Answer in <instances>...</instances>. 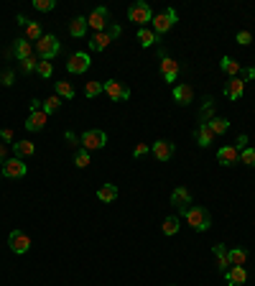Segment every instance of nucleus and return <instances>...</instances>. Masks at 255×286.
I'll return each mask as SVG.
<instances>
[{
	"label": "nucleus",
	"mask_w": 255,
	"mask_h": 286,
	"mask_svg": "<svg viewBox=\"0 0 255 286\" xmlns=\"http://www.w3.org/2000/svg\"><path fill=\"white\" fill-rule=\"evenodd\" d=\"M107 21H110V11H107V8H95V11H92V16L87 18L90 29H95L97 34H102V31H105Z\"/></svg>",
	"instance_id": "9d476101"
},
{
	"label": "nucleus",
	"mask_w": 255,
	"mask_h": 286,
	"mask_svg": "<svg viewBox=\"0 0 255 286\" xmlns=\"http://www.w3.org/2000/svg\"><path fill=\"white\" fill-rule=\"evenodd\" d=\"M56 95L59 97H67V100H72L74 97V87H72V82H56Z\"/></svg>",
	"instance_id": "473e14b6"
},
{
	"label": "nucleus",
	"mask_w": 255,
	"mask_h": 286,
	"mask_svg": "<svg viewBox=\"0 0 255 286\" xmlns=\"http://www.w3.org/2000/svg\"><path fill=\"white\" fill-rule=\"evenodd\" d=\"M161 230H163V235H176L179 232V217H166Z\"/></svg>",
	"instance_id": "72a5a7b5"
},
{
	"label": "nucleus",
	"mask_w": 255,
	"mask_h": 286,
	"mask_svg": "<svg viewBox=\"0 0 255 286\" xmlns=\"http://www.w3.org/2000/svg\"><path fill=\"white\" fill-rule=\"evenodd\" d=\"M174 26H176V11H174V8H166L163 13L153 16V34H156L158 39H161L163 34H168Z\"/></svg>",
	"instance_id": "7ed1b4c3"
},
{
	"label": "nucleus",
	"mask_w": 255,
	"mask_h": 286,
	"mask_svg": "<svg viewBox=\"0 0 255 286\" xmlns=\"http://www.w3.org/2000/svg\"><path fill=\"white\" fill-rule=\"evenodd\" d=\"M209 131H212V136H222L227 128H230V120H224V118H212L209 123Z\"/></svg>",
	"instance_id": "cd10ccee"
},
{
	"label": "nucleus",
	"mask_w": 255,
	"mask_h": 286,
	"mask_svg": "<svg viewBox=\"0 0 255 286\" xmlns=\"http://www.w3.org/2000/svg\"><path fill=\"white\" fill-rule=\"evenodd\" d=\"M171 204L176 207V210H186L189 204H191V194H189V189H184V187H176L174 192H171Z\"/></svg>",
	"instance_id": "4468645a"
},
{
	"label": "nucleus",
	"mask_w": 255,
	"mask_h": 286,
	"mask_svg": "<svg viewBox=\"0 0 255 286\" xmlns=\"http://www.w3.org/2000/svg\"><path fill=\"white\" fill-rule=\"evenodd\" d=\"M240 74H242V80H255V67H245V69H240Z\"/></svg>",
	"instance_id": "49530a36"
},
{
	"label": "nucleus",
	"mask_w": 255,
	"mask_h": 286,
	"mask_svg": "<svg viewBox=\"0 0 255 286\" xmlns=\"http://www.w3.org/2000/svg\"><path fill=\"white\" fill-rule=\"evenodd\" d=\"M0 179H3V171H0Z\"/></svg>",
	"instance_id": "864d4df0"
},
{
	"label": "nucleus",
	"mask_w": 255,
	"mask_h": 286,
	"mask_svg": "<svg viewBox=\"0 0 255 286\" xmlns=\"http://www.w3.org/2000/svg\"><path fill=\"white\" fill-rule=\"evenodd\" d=\"M146 153H148V143H138V146H135V151H133V156H135V159H140V156H146Z\"/></svg>",
	"instance_id": "a18cd8bd"
},
{
	"label": "nucleus",
	"mask_w": 255,
	"mask_h": 286,
	"mask_svg": "<svg viewBox=\"0 0 255 286\" xmlns=\"http://www.w3.org/2000/svg\"><path fill=\"white\" fill-rule=\"evenodd\" d=\"M59 108H62V97H59V95H51V97H46V102H41V110H44L46 115L56 113Z\"/></svg>",
	"instance_id": "c756f323"
},
{
	"label": "nucleus",
	"mask_w": 255,
	"mask_h": 286,
	"mask_svg": "<svg viewBox=\"0 0 255 286\" xmlns=\"http://www.w3.org/2000/svg\"><path fill=\"white\" fill-rule=\"evenodd\" d=\"M184 217H186V222H189L196 232H204V230H209V225H212V217H209V212H207L204 207H186V210H184Z\"/></svg>",
	"instance_id": "f257e3e1"
},
{
	"label": "nucleus",
	"mask_w": 255,
	"mask_h": 286,
	"mask_svg": "<svg viewBox=\"0 0 255 286\" xmlns=\"http://www.w3.org/2000/svg\"><path fill=\"white\" fill-rule=\"evenodd\" d=\"M102 87H105L107 97H110V100H115V102H120V100H130V90H128V87H123V85H120V82H115V80H107Z\"/></svg>",
	"instance_id": "1a4fd4ad"
},
{
	"label": "nucleus",
	"mask_w": 255,
	"mask_h": 286,
	"mask_svg": "<svg viewBox=\"0 0 255 286\" xmlns=\"http://www.w3.org/2000/svg\"><path fill=\"white\" fill-rule=\"evenodd\" d=\"M0 141H3V143H13V131L3 128V131H0Z\"/></svg>",
	"instance_id": "c03bdc74"
},
{
	"label": "nucleus",
	"mask_w": 255,
	"mask_h": 286,
	"mask_svg": "<svg viewBox=\"0 0 255 286\" xmlns=\"http://www.w3.org/2000/svg\"><path fill=\"white\" fill-rule=\"evenodd\" d=\"M8 159H6V143H0V164H6Z\"/></svg>",
	"instance_id": "3c124183"
},
{
	"label": "nucleus",
	"mask_w": 255,
	"mask_h": 286,
	"mask_svg": "<svg viewBox=\"0 0 255 286\" xmlns=\"http://www.w3.org/2000/svg\"><path fill=\"white\" fill-rule=\"evenodd\" d=\"M36 67H39V62H36L34 57H29L26 62H21V69H23L26 74H31V72H36Z\"/></svg>",
	"instance_id": "ea45409f"
},
{
	"label": "nucleus",
	"mask_w": 255,
	"mask_h": 286,
	"mask_svg": "<svg viewBox=\"0 0 255 286\" xmlns=\"http://www.w3.org/2000/svg\"><path fill=\"white\" fill-rule=\"evenodd\" d=\"M74 166H79V169H87L90 166V151H77L74 153Z\"/></svg>",
	"instance_id": "f704fd0d"
},
{
	"label": "nucleus",
	"mask_w": 255,
	"mask_h": 286,
	"mask_svg": "<svg viewBox=\"0 0 255 286\" xmlns=\"http://www.w3.org/2000/svg\"><path fill=\"white\" fill-rule=\"evenodd\" d=\"M34 151H36L34 141H18V143H13V153H16V159H23V156H34Z\"/></svg>",
	"instance_id": "b1692460"
},
{
	"label": "nucleus",
	"mask_w": 255,
	"mask_h": 286,
	"mask_svg": "<svg viewBox=\"0 0 255 286\" xmlns=\"http://www.w3.org/2000/svg\"><path fill=\"white\" fill-rule=\"evenodd\" d=\"M36 72H39V77H44V80H49L51 74H54V67H51V62H39V67H36Z\"/></svg>",
	"instance_id": "c9c22d12"
},
{
	"label": "nucleus",
	"mask_w": 255,
	"mask_h": 286,
	"mask_svg": "<svg viewBox=\"0 0 255 286\" xmlns=\"http://www.w3.org/2000/svg\"><path fill=\"white\" fill-rule=\"evenodd\" d=\"M64 141H67V146H69V148H74L77 143H82V138H79L74 131H67V133H64Z\"/></svg>",
	"instance_id": "a19ab883"
},
{
	"label": "nucleus",
	"mask_w": 255,
	"mask_h": 286,
	"mask_svg": "<svg viewBox=\"0 0 255 286\" xmlns=\"http://www.w3.org/2000/svg\"><path fill=\"white\" fill-rule=\"evenodd\" d=\"M8 245H11L13 253L23 255V253H29V248H31V238H29L23 230H13V232L8 235Z\"/></svg>",
	"instance_id": "0eeeda50"
},
{
	"label": "nucleus",
	"mask_w": 255,
	"mask_h": 286,
	"mask_svg": "<svg viewBox=\"0 0 255 286\" xmlns=\"http://www.w3.org/2000/svg\"><path fill=\"white\" fill-rule=\"evenodd\" d=\"M130 21L135 23V26H146V23H153V11L146 6V3H133L130 6Z\"/></svg>",
	"instance_id": "39448f33"
},
{
	"label": "nucleus",
	"mask_w": 255,
	"mask_h": 286,
	"mask_svg": "<svg viewBox=\"0 0 255 286\" xmlns=\"http://www.w3.org/2000/svg\"><path fill=\"white\" fill-rule=\"evenodd\" d=\"M212 115H214V100L207 97V100H204V108H202V113H199V125H207V123L212 120Z\"/></svg>",
	"instance_id": "bb28decb"
},
{
	"label": "nucleus",
	"mask_w": 255,
	"mask_h": 286,
	"mask_svg": "<svg viewBox=\"0 0 255 286\" xmlns=\"http://www.w3.org/2000/svg\"><path fill=\"white\" fill-rule=\"evenodd\" d=\"M242 90H245V82L237 80V77H230V82L224 85V97H230V100H240V97H242Z\"/></svg>",
	"instance_id": "a211bd4d"
},
{
	"label": "nucleus",
	"mask_w": 255,
	"mask_h": 286,
	"mask_svg": "<svg viewBox=\"0 0 255 286\" xmlns=\"http://www.w3.org/2000/svg\"><path fill=\"white\" fill-rule=\"evenodd\" d=\"M41 36H44V31H41V26L31 21V23L26 26V41H39Z\"/></svg>",
	"instance_id": "2f4dec72"
},
{
	"label": "nucleus",
	"mask_w": 255,
	"mask_h": 286,
	"mask_svg": "<svg viewBox=\"0 0 255 286\" xmlns=\"http://www.w3.org/2000/svg\"><path fill=\"white\" fill-rule=\"evenodd\" d=\"M13 80H16V74H13L11 69H6L3 74H0V82H3L6 87H11V85H13Z\"/></svg>",
	"instance_id": "79ce46f5"
},
{
	"label": "nucleus",
	"mask_w": 255,
	"mask_h": 286,
	"mask_svg": "<svg viewBox=\"0 0 255 286\" xmlns=\"http://www.w3.org/2000/svg\"><path fill=\"white\" fill-rule=\"evenodd\" d=\"M245 143H247V136H240V138H237V143H235V148L240 151V148H245Z\"/></svg>",
	"instance_id": "09e8293b"
},
{
	"label": "nucleus",
	"mask_w": 255,
	"mask_h": 286,
	"mask_svg": "<svg viewBox=\"0 0 255 286\" xmlns=\"http://www.w3.org/2000/svg\"><path fill=\"white\" fill-rule=\"evenodd\" d=\"M227 258H230V266H245L247 263V250L245 248H230Z\"/></svg>",
	"instance_id": "393cba45"
},
{
	"label": "nucleus",
	"mask_w": 255,
	"mask_h": 286,
	"mask_svg": "<svg viewBox=\"0 0 255 286\" xmlns=\"http://www.w3.org/2000/svg\"><path fill=\"white\" fill-rule=\"evenodd\" d=\"M212 138H214V136H212L209 125H199V128L194 131V141H196V143H199L202 148H207V146L212 143Z\"/></svg>",
	"instance_id": "5701e85b"
},
{
	"label": "nucleus",
	"mask_w": 255,
	"mask_h": 286,
	"mask_svg": "<svg viewBox=\"0 0 255 286\" xmlns=\"http://www.w3.org/2000/svg\"><path fill=\"white\" fill-rule=\"evenodd\" d=\"M34 8L46 13V11H54L56 8V0H34Z\"/></svg>",
	"instance_id": "4c0bfd02"
},
{
	"label": "nucleus",
	"mask_w": 255,
	"mask_h": 286,
	"mask_svg": "<svg viewBox=\"0 0 255 286\" xmlns=\"http://www.w3.org/2000/svg\"><path fill=\"white\" fill-rule=\"evenodd\" d=\"M174 100H176L179 105H189V102L194 100V90H191L189 85H176V87H174Z\"/></svg>",
	"instance_id": "6ab92c4d"
},
{
	"label": "nucleus",
	"mask_w": 255,
	"mask_h": 286,
	"mask_svg": "<svg viewBox=\"0 0 255 286\" xmlns=\"http://www.w3.org/2000/svg\"><path fill=\"white\" fill-rule=\"evenodd\" d=\"M250 41H252L250 31H240V34H237V44H240V46H247Z\"/></svg>",
	"instance_id": "37998d69"
},
{
	"label": "nucleus",
	"mask_w": 255,
	"mask_h": 286,
	"mask_svg": "<svg viewBox=\"0 0 255 286\" xmlns=\"http://www.w3.org/2000/svg\"><path fill=\"white\" fill-rule=\"evenodd\" d=\"M240 161L247 164V166H255V148H245V151L240 153Z\"/></svg>",
	"instance_id": "58836bf2"
},
{
	"label": "nucleus",
	"mask_w": 255,
	"mask_h": 286,
	"mask_svg": "<svg viewBox=\"0 0 255 286\" xmlns=\"http://www.w3.org/2000/svg\"><path fill=\"white\" fill-rule=\"evenodd\" d=\"M224 278H227L230 286H242L247 281V271H245V266H230L224 271Z\"/></svg>",
	"instance_id": "f8f14e48"
},
{
	"label": "nucleus",
	"mask_w": 255,
	"mask_h": 286,
	"mask_svg": "<svg viewBox=\"0 0 255 286\" xmlns=\"http://www.w3.org/2000/svg\"><path fill=\"white\" fill-rule=\"evenodd\" d=\"M59 39L54 36V34H44L39 41H36V54L44 59V62H49V59H54L56 54H59Z\"/></svg>",
	"instance_id": "f03ea898"
},
{
	"label": "nucleus",
	"mask_w": 255,
	"mask_h": 286,
	"mask_svg": "<svg viewBox=\"0 0 255 286\" xmlns=\"http://www.w3.org/2000/svg\"><path fill=\"white\" fill-rule=\"evenodd\" d=\"M0 171H3V176H8V179H23L29 174L23 159H8L3 166H0Z\"/></svg>",
	"instance_id": "423d86ee"
},
{
	"label": "nucleus",
	"mask_w": 255,
	"mask_h": 286,
	"mask_svg": "<svg viewBox=\"0 0 255 286\" xmlns=\"http://www.w3.org/2000/svg\"><path fill=\"white\" fill-rule=\"evenodd\" d=\"M219 69L224 72V74H230V77H237L240 74V62H235L232 57H222V62H219Z\"/></svg>",
	"instance_id": "4be33fe9"
},
{
	"label": "nucleus",
	"mask_w": 255,
	"mask_h": 286,
	"mask_svg": "<svg viewBox=\"0 0 255 286\" xmlns=\"http://www.w3.org/2000/svg\"><path fill=\"white\" fill-rule=\"evenodd\" d=\"M107 143V133L105 131H87V133H82V146H84V151H100L102 146Z\"/></svg>",
	"instance_id": "20e7f679"
},
{
	"label": "nucleus",
	"mask_w": 255,
	"mask_h": 286,
	"mask_svg": "<svg viewBox=\"0 0 255 286\" xmlns=\"http://www.w3.org/2000/svg\"><path fill=\"white\" fill-rule=\"evenodd\" d=\"M31 51H34V49H31V41H26V39H18V41L13 44V49L8 51V57L13 54L18 62H26V59L31 57Z\"/></svg>",
	"instance_id": "f3484780"
},
{
	"label": "nucleus",
	"mask_w": 255,
	"mask_h": 286,
	"mask_svg": "<svg viewBox=\"0 0 255 286\" xmlns=\"http://www.w3.org/2000/svg\"><path fill=\"white\" fill-rule=\"evenodd\" d=\"M138 39H140V46H146V49L153 46V44L158 41V36H156L153 31H148V29H140V31H138Z\"/></svg>",
	"instance_id": "7c9ffc66"
},
{
	"label": "nucleus",
	"mask_w": 255,
	"mask_h": 286,
	"mask_svg": "<svg viewBox=\"0 0 255 286\" xmlns=\"http://www.w3.org/2000/svg\"><path fill=\"white\" fill-rule=\"evenodd\" d=\"M110 41H112L110 34H105V31H102V34H95V39L90 41V49H92V51H105V49L110 46Z\"/></svg>",
	"instance_id": "a878e982"
},
{
	"label": "nucleus",
	"mask_w": 255,
	"mask_h": 286,
	"mask_svg": "<svg viewBox=\"0 0 255 286\" xmlns=\"http://www.w3.org/2000/svg\"><path fill=\"white\" fill-rule=\"evenodd\" d=\"M18 23H21V26H29V23H31V21H29V18H26V16H18Z\"/></svg>",
	"instance_id": "603ef678"
},
{
	"label": "nucleus",
	"mask_w": 255,
	"mask_h": 286,
	"mask_svg": "<svg viewBox=\"0 0 255 286\" xmlns=\"http://www.w3.org/2000/svg\"><path fill=\"white\" fill-rule=\"evenodd\" d=\"M212 253H214V258H217V266H219V271L224 273V271L230 268V258H227V248H224L222 243H217V245H212Z\"/></svg>",
	"instance_id": "aec40b11"
},
{
	"label": "nucleus",
	"mask_w": 255,
	"mask_h": 286,
	"mask_svg": "<svg viewBox=\"0 0 255 286\" xmlns=\"http://www.w3.org/2000/svg\"><path fill=\"white\" fill-rule=\"evenodd\" d=\"M102 90H105L102 82H87V85H84V95H87V97H97Z\"/></svg>",
	"instance_id": "e433bc0d"
},
{
	"label": "nucleus",
	"mask_w": 255,
	"mask_h": 286,
	"mask_svg": "<svg viewBox=\"0 0 255 286\" xmlns=\"http://www.w3.org/2000/svg\"><path fill=\"white\" fill-rule=\"evenodd\" d=\"M237 159H240V151H237L235 146H222V148L217 151V161H219L222 166H232V164H237Z\"/></svg>",
	"instance_id": "dca6fc26"
},
{
	"label": "nucleus",
	"mask_w": 255,
	"mask_h": 286,
	"mask_svg": "<svg viewBox=\"0 0 255 286\" xmlns=\"http://www.w3.org/2000/svg\"><path fill=\"white\" fill-rule=\"evenodd\" d=\"M41 110V100H31V113H39Z\"/></svg>",
	"instance_id": "8fccbe9b"
},
{
	"label": "nucleus",
	"mask_w": 255,
	"mask_h": 286,
	"mask_svg": "<svg viewBox=\"0 0 255 286\" xmlns=\"http://www.w3.org/2000/svg\"><path fill=\"white\" fill-rule=\"evenodd\" d=\"M97 197H100L102 202H112V199L118 197V187H115V184H102V187L97 189Z\"/></svg>",
	"instance_id": "c85d7f7f"
},
{
	"label": "nucleus",
	"mask_w": 255,
	"mask_h": 286,
	"mask_svg": "<svg viewBox=\"0 0 255 286\" xmlns=\"http://www.w3.org/2000/svg\"><path fill=\"white\" fill-rule=\"evenodd\" d=\"M46 120H49V115H46L44 110H39V113H31V115L26 118V131H31V133H39V131H44V128H46Z\"/></svg>",
	"instance_id": "ddd939ff"
},
{
	"label": "nucleus",
	"mask_w": 255,
	"mask_h": 286,
	"mask_svg": "<svg viewBox=\"0 0 255 286\" xmlns=\"http://www.w3.org/2000/svg\"><path fill=\"white\" fill-rule=\"evenodd\" d=\"M151 151H153V156H156L158 161H168V159L176 153V146H174L171 141L161 138V141H156V143L151 146Z\"/></svg>",
	"instance_id": "9b49d317"
},
{
	"label": "nucleus",
	"mask_w": 255,
	"mask_h": 286,
	"mask_svg": "<svg viewBox=\"0 0 255 286\" xmlns=\"http://www.w3.org/2000/svg\"><path fill=\"white\" fill-rule=\"evenodd\" d=\"M87 18H82V16H77V18H72L69 21V34L74 36V39H79V36H84L87 34Z\"/></svg>",
	"instance_id": "412c9836"
},
{
	"label": "nucleus",
	"mask_w": 255,
	"mask_h": 286,
	"mask_svg": "<svg viewBox=\"0 0 255 286\" xmlns=\"http://www.w3.org/2000/svg\"><path fill=\"white\" fill-rule=\"evenodd\" d=\"M161 74H163V82H176V77H179V64L174 62V59H168V57H163L161 59Z\"/></svg>",
	"instance_id": "2eb2a0df"
},
{
	"label": "nucleus",
	"mask_w": 255,
	"mask_h": 286,
	"mask_svg": "<svg viewBox=\"0 0 255 286\" xmlns=\"http://www.w3.org/2000/svg\"><path fill=\"white\" fill-rule=\"evenodd\" d=\"M107 34H110V39H118V36L123 34V29H120V26H110V31H107Z\"/></svg>",
	"instance_id": "de8ad7c7"
},
{
	"label": "nucleus",
	"mask_w": 255,
	"mask_h": 286,
	"mask_svg": "<svg viewBox=\"0 0 255 286\" xmlns=\"http://www.w3.org/2000/svg\"><path fill=\"white\" fill-rule=\"evenodd\" d=\"M90 64H92L90 54H84V51H77V54H72V57H69V62H67V69H69L72 74H84V72L90 69Z\"/></svg>",
	"instance_id": "6e6552de"
}]
</instances>
